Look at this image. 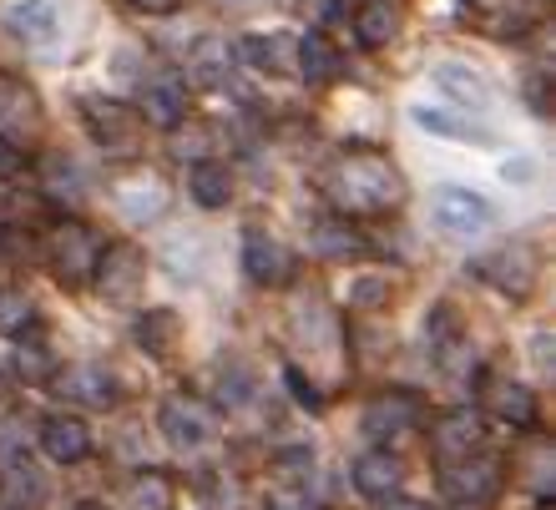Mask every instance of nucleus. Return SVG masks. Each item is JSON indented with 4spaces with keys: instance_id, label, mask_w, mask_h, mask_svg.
<instances>
[{
    "instance_id": "1",
    "label": "nucleus",
    "mask_w": 556,
    "mask_h": 510,
    "mask_svg": "<svg viewBox=\"0 0 556 510\" xmlns=\"http://www.w3.org/2000/svg\"><path fill=\"white\" fill-rule=\"evenodd\" d=\"M319 192L344 218H380V213L405 203V177L375 146H344L324 162Z\"/></svg>"
},
{
    "instance_id": "2",
    "label": "nucleus",
    "mask_w": 556,
    "mask_h": 510,
    "mask_svg": "<svg viewBox=\"0 0 556 510\" xmlns=\"http://www.w3.org/2000/svg\"><path fill=\"white\" fill-rule=\"evenodd\" d=\"M440 490L460 510L496 506L501 490H506V460L501 455H481V450L466 455V460H451V466H440Z\"/></svg>"
},
{
    "instance_id": "3",
    "label": "nucleus",
    "mask_w": 556,
    "mask_h": 510,
    "mask_svg": "<svg viewBox=\"0 0 556 510\" xmlns=\"http://www.w3.org/2000/svg\"><path fill=\"white\" fill-rule=\"evenodd\" d=\"M81 122H87V137L102 146L106 157H137L147 137V122L137 117V106L112 102V97H87L81 102Z\"/></svg>"
},
{
    "instance_id": "4",
    "label": "nucleus",
    "mask_w": 556,
    "mask_h": 510,
    "mask_svg": "<svg viewBox=\"0 0 556 510\" xmlns=\"http://www.w3.org/2000/svg\"><path fill=\"white\" fill-rule=\"evenodd\" d=\"M97 253H102V243H97V233H91L87 222H56L51 233H46V268L56 273V283H66V289H81L91 278V268H97Z\"/></svg>"
},
{
    "instance_id": "5",
    "label": "nucleus",
    "mask_w": 556,
    "mask_h": 510,
    "mask_svg": "<svg viewBox=\"0 0 556 510\" xmlns=\"http://www.w3.org/2000/svg\"><path fill=\"white\" fill-rule=\"evenodd\" d=\"M157 430L173 439L177 450H198L218 435V409L198 399V394H167L157 409Z\"/></svg>"
},
{
    "instance_id": "6",
    "label": "nucleus",
    "mask_w": 556,
    "mask_h": 510,
    "mask_svg": "<svg viewBox=\"0 0 556 510\" xmlns=\"http://www.w3.org/2000/svg\"><path fill=\"white\" fill-rule=\"evenodd\" d=\"M485 445V415L481 409H445L430 420V455H435L440 466H451V460H466Z\"/></svg>"
},
{
    "instance_id": "7",
    "label": "nucleus",
    "mask_w": 556,
    "mask_h": 510,
    "mask_svg": "<svg viewBox=\"0 0 556 510\" xmlns=\"http://www.w3.org/2000/svg\"><path fill=\"white\" fill-rule=\"evenodd\" d=\"M420 420H425V405L415 390H380L365 405V415H359V424H365V435L375 445H384V439H395V435H410Z\"/></svg>"
},
{
    "instance_id": "8",
    "label": "nucleus",
    "mask_w": 556,
    "mask_h": 510,
    "mask_svg": "<svg viewBox=\"0 0 556 510\" xmlns=\"http://www.w3.org/2000/svg\"><path fill=\"white\" fill-rule=\"evenodd\" d=\"M91 278H97L102 298H112V304H132L137 289H142V278H147L142 248H137V243H112V248H102L97 253Z\"/></svg>"
},
{
    "instance_id": "9",
    "label": "nucleus",
    "mask_w": 556,
    "mask_h": 510,
    "mask_svg": "<svg viewBox=\"0 0 556 510\" xmlns=\"http://www.w3.org/2000/svg\"><path fill=\"white\" fill-rule=\"evenodd\" d=\"M243 273H249L253 283H264V289H283V283H293V273H299V258H293V248L278 243L274 233L249 228V233H243Z\"/></svg>"
},
{
    "instance_id": "10",
    "label": "nucleus",
    "mask_w": 556,
    "mask_h": 510,
    "mask_svg": "<svg viewBox=\"0 0 556 510\" xmlns=\"http://www.w3.org/2000/svg\"><path fill=\"white\" fill-rule=\"evenodd\" d=\"M470 273L491 283L496 293H511V298H527L531 283H536V253L527 243H511V248H496L491 258H476Z\"/></svg>"
},
{
    "instance_id": "11",
    "label": "nucleus",
    "mask_w": 556,
    "mask_h": 510,
    "mask_svg": "<svg viewBox=\"0 0 556 510\" xmlns=\"http://www.w3.org/2000/svg\"><path fill=\"white\" fill-rule=\"evenodd\" d=\"M430 213H435V228L445 238H476L491 228V203L470 188H440Z\"/></svg>"
},
{
    "instance_id": "12",
    "label": "nucleus",
    "mask_w": 556,
    "mask_h": 510,
    "mask_svg": "<svg viewBox=\"0 0 556 510\" xmlns=\"http://www.w3.org/2000/svg\"><path fill=\"white\" fill-rule=\"evenodd\" d=\"M56 394L66 399V405H81V409H112L117 405V394H122V384H117V374L106 365H72L66 374L56 369Z\"/></svg>"
},
{
    "instance_id": "13",
    "label": "nucleus",
    "mask_w": 556,
    "mask_h": 510,
    "mask_svg": "<svg viewBox=\"0 0 556 510\" xmlns=\"http://www.w3.org/2000/svg\"><path fill=\"white\" fill-rule=\"evenodd\" d=\"M481 405L511 430H536V394L506 374H481Z\"/></svg>"
},
{
    "instance_id": "14",
    "label": "nucleus",
    "mask_w": 556,
    "mask_h": 510,
    "mask_svg": "<svg viewBox=\"0 0 556 510\" xmlns=\"http://www.w3.org/2000/svg\"><path fill=\"white\" fill-rule=\"evenodd\" d=\"M41 450L56 460V466H81L91 455V424L72 409H56L41 420Z\"/></svg>"
},
{
    "instance_id": "15",
    "label": "nucleus",
    "mask_w": 556,
    "mask_h": 510,
    "mask_svg": "<svg viewBox=\"0 0 556 510\" xmlns=\"http://www.w3.org/2000/svg\"><path fill=\"white\" fill-rule=\"evenodd\" d=\"M350 481L365 500H390L400 490V481H405V466H400V455L390 450V445H375V450L354 455Z\"/></svg>"
},
{
    "instance_id": "16",
    "label": "nucleus",
    "mask_w": 556,
    "mask_h": 510,
    "mask_svg": "<svg viewBox=\"0 0 556 510\" xmlns=\"http://www.w3.org/2000/svg\"><path fill=\"white\" fill-rule=\"evenodd\" d=\"M137 117L162 131H173L177 122H188V81H182V76H152V81H142Z\"/></svg>"
},
{
    "instance_id": "17",
    "label": "nucleus",
    "mask_w": 556,
    "mask_h": 510,
    "mask_svg": "<svg viewBox=\"0 0 556 510\" xmlns=\"http://www.w3.org/2000/svg\"><path fill=\"white\" fill-rule=\"evenodd\" d=\"M112 197H117V207L132 222H147V218H157L162 207H167V182H162L157 173L137 167V173H127V177L112 182Z\"/></svg>"
},
{
    "instance_id": "18",
    "label": "nucleus",
    "mask_w": 556,
    "mask_h": 510,
    "mask_svg": "<svg viewBox=\"0 0 556 510\" xmlns=\"http://www.w3.org/2000/svg\"><path fill=\"white\" fill-rule=\"evenodd\" d=\"M233 66H238V46H228V36H207V41L192 46L188 56V81L207 91L233 87Z\"/></svg>"
},
{
    "instance_id": "19",
    "label": "nucleus",
    "mask_w": 556,
    "mask_h": 510,
    "mask_svg": "<svg viewBox=\"0 0 556 510\" xmlns=\"http://www.w3.org/2000/svg\"><path fill=\"white\" fill-rule=\"evenodd\" d=\"M5 30L26 46H51L61 30L56 0H15L11 11H5Z\"/></svg>"
},
{
    "instance_id": "20",
    "label": "nucleus",
    "mask_w": 556,
    "mask_h": 510,
    "mask_svg": "<svg viewBox=\"0 0 556 510\" xmlns=\"http://www.w3.org/2000/svg\"><path fill=\"white\" fill-rule=\"evenodd\" d=\"M46 496H51V485H46V475L30 460H21V455H11L5 460V475H0V500L11 510H41Z\"/></svg>"
},
{
    "instance_id": "21",
    "label": "nucleus",
    "mask_w": 556,
    "mask_h": 510,
    "mask_svg": "<svg viewBox=\"0 0 556 510\" xmlns=\"http://www.w3.org/2000/svg\"><path fill=\"white\" fill-rule=\"evenodd\" d=\"M400 36V11L390 0H359L354 5V41L365 51H384Z\"/></svg>"
},
{
    "instance_id": "22",
    "label": "nucleus",
    "mask_w": 556,
    "mask_h": 510,
    "mask_svg": "<svg viewBox=\"0 0 556 510\" xmlns=\"http://www.w3.org/2000/svg\"><path fill=\"white\" fill-rule=\"evenodd\" d=\"M132 339H137V349H147L152 359H173L177 339H182V319H177L173 308H142Z\"/></svg>"
},
{
    "instance_id": "23",
    "label": "nucleus",
    "mask_w": 556,
    "mask_h": 510,
    "mask_svg": "<svg viewBox=\"0 0 556 510\" xmlns=\"http://www.w3.org/2000/svg\"><path fill=\"white\" fill-rule=\"evenodd\" d=\"M435 81H440V91H451L455 102L466 106V117H470V112H476V117H485V112H491V87H485L470 66H460V61H440Z\"/></svg>"
},
{
    "instance_id": "24",
    "label": "nucleus",
    "mask_w": 556,
    "mask_h": 510,
    "mask_svg": "<svg viewBox=\"0 0 556 510\" xmlns=\"http://www.w3.org/2000/svg\"><path fill=\"white\" fill-rule=\"evenodd\" d=\"M293 76H304V81H334L339 76V51L329 46V36L304 30V36L293 41Z\"/></svg>"
},
{
    "instance_id": "25",
    "label": "nucleus",
    "mask_w": 556,
    "mask_h": 510,
    "mask_svg": "<svg viewBox=\"0 0 556 510\" xmlns=\"http://www.w3.org/2000/svg\"><path fill=\"white\" fill-rule=\"evenodd\" d=\"M188 192L198 207H228L233 203V173H228V162H218V157L192 162Z\"/></svg>"
},
{
    "instance_id": "26",
    "label": "nucleus",
    "mask_w": 556,
    "mask_h": 510,
    "mask_svg": "<svg viewBox=\"0 0 556 510\" xmlns=\"http://www.w3.org/2000/svg\"><path fill=\"white\" fill-rule=\"evenodd\" d=\"M425 344H430V354L440 365H451L455 354L466 349V323H460V314L451 304H435L425 314Z\"/></svg>"
},
{
    "instance_id": "27",
    "label": "nucleus",
    "mask_w": 556,
    "mask_h": 510,
    "mask_svg": "<svg viewBox=\"0 0 556 510\" xmlns=\"http://www.w3.org/2000/svg\"><path fill=\"white\" fill-rule=\"evenodd\" d=\"M11 369H15V380L21 384H51L56 380V354H51V344H46L41 334H30L26 329V339L15 344V354H11Z\"/></svg>"
},
{
    "instance_id": "28",
    "label": "nucleus",
    "mask_w": 556,
    "mask_h": 510,
    "mask_svg": "<svg viewBox=\"0 0 556 510\" xmlns=\"http://www.w3.org/2000/svg\"><path fill=\"white\" fill-rule=\"evenodd\" d=\"M127 510H177V485L167 470H137L127 481Z\"/></svg>"
},
{
    "instance_id": "29",
    "label": "nucleus",
    "mask_w": 556,
    "mask_h": 510,
    "mask_svg": "<svg viewBox=\"0 0 556 510\" xmlns=\"http://www.w3.org/2000/svg\"><path fill=\"white\" fill-rule=\"evenodd\" d=\"M238 61H253L268 76H293V41L289 36H253V41H238Z\"/></svg>"
},
{
    "instance_id": "30",
    "label": "nucleus",
    "mask_w": 556,
    "mask_h": 510,
    "mask_svg": "<svg viewBox=\"0 0 556 510\" xmlns=\"http://www.w3.org/2000/svg\"><path fill=\"white\" fill-rule=\"evenodd\" d=\"M308 243H314L319 258H334V263L365 258V238L354 233L350 222H314V228H308Z\"/></svg>"
},
{
    "instance_id": "31",
    "label": "nucleus",
    "mask_w": 556,
    "mask_h": 510,
    "mask_svg": "<svg viewBox=\"0 0 556 510\" xmlns=\"http://www.w3.org/2000/svg\"><path fill=\"white\" fill-rule=\"evenodd\" d=\"M41 188L51 192V197H61V203H76L81 188H87V177H81V167H76L66 152H51V157L41 162Z\"/></svg>"
},
{
    "instance_id": "32",
    "label": "nucleus",
    "mask_w": 556,
    "mask_h": 510,
    "mask_svg": "<svg viewBox=\"0 0 556 510\" xmlns=\"http://www.w3.org/2000/svg\"><path fill=\"white\" fill-rule=\"evenodd\" d=\"M415 122H420L425 131H435V137H466V142H491V131H485V127L451 117V112H440V106H415Z\"/></svg>"
},
{
    "instance_id": "33",
    "label": "nucleus",
    "mask_w": 556,
    "mask_h": 510,
    "mask_svg": "<svg viewBox=\"0 0 556 510\" xmlns=\"http://www.w3.org/2000/svg\"><path fill=\"white\" fill-rule=\"evenodd\" d=\"M30 323H36V308L21 289L11 283H0V334H26Z\"/></svg>"
},
{
    "instance_id": "34",
    "label": "nucleus",
    "mask_w": 556,
    "mask_h": 510,
    "mask_svg": "<svg viewBox=\"0 0 556 510\" xmlns=\"http://www.w3.org/2000/svg\"><path fill=\"white\" fill-rule=\"evenodd\" d=\"M173 152L182 162H203L207 152H213V127H203V122H177L173 127Z\"/></svg>"
},
{
    "instance_id": "35",
    "label": "nucleus",
    "mask_w": 556,
    "mask_h": 510,
    "mask_svg": "<svg viewBox=\"0 0 556 510\" xmlns=\"http://www.w3.org/2000/svg\"><path fill=\"white\" fill-rule=\"evenodd\" d=\"M0 117H36V97L26 87H15L11 76H0Z\"/></svg>"
},
{
    "instance_id": "36",
    "label": "nucleus",
    "mask_w": 556,
    "mask_h": 510,
    "mask_svg": "<svg viewBox=\"0 0 556 510\" xmlns=\"http://www.w3.org/2000/svg\"><path fill=\"white\" fill-rule=\"evenodd\" d=\"M384 298H390V283H384V278H359V283L350 289L354 308H375V304H384Z\"/></svg>"
},
{
    "instance_id": "37",
    "label": "nucleus",
    "mask_w": 556,
    "mask_h": 510,
    "mask_svg": "<svg viewBox=\"0 0 556 510\" xmlns=\"http://www.w3.org/2000/svg\"><path fill=\"white\" fill-rule=\"evenodd\" d=\"M283 380H289L293 399H299V405H304V409H324V394L314 390V384H308L304 374H299V369H283Z\"/></svg>"
},
{
    "instance_id": "38",
    "label": "nucleus",
    "mask_w": 556,
    "mask_h": 510,
    "mask_svg": "<svg viewBox=\"0 0 556 510\" xmlns=\"http://www.w3.org/2000/svg\"><path fill=\"white\" fill-rule=\"evenodd\" d=\"M21 167H26V152L11 142V137H0V182H11V177H21Z\"/></svg>"
},
{
    "instance_id": "39",
    "label": "nucleus",
    "mask_w": 556,
    "mask_h": 510,
    "mask_svg": "<svg viewBox=\"0 0 556 510\" xmlns=\"http://www.w3.org/2000/svg\"><path fill=\"white\" fill-rule=\"evenodd\" d=\"M132 11H142V15H173V11H182L188 0H127Z\"/></svg>"
},
{
    "instance_id": "40",
    "label": "nucleus",
    "mask_w": 556,
    "mask_h": 510,
    "mask_svg": "<svg viewBox=\"0 0 556 510\" xmlns=\"http://www.w3.org/2000/svg\"><path fill=\"white\" fill-rule=\"evenodd\" d=\"M384 510H430V506H425V500H395V496H390V500H384Z\"/></svg>"
},
{
    "instance_id": "41",
    "label": "nucleus",
    "mask_w": 556,
    "mask_h": 510,
    "mask_svg": "<svg viewBox=\"0 0 556 510\" xmlns=\"http://www.w3.org/2000/svg\"><path fill=\"white\" fill-rule=\"evenodd\" d=\"M460 5H470V11H496L501 0H460Z\"/></svg>"
},
{
    "instance_id": "42",
    "label": "nucleus",
    "mask_w": 556,
    "mask_h": 510,
    "mask_svg": "<svg viewBox=\"0 0 556 510\" xmlns=\"http://www.w3.org/2000/svg\"><path fill=\"white\" fill-rule=\"evenodd\" d=\"M72 510H106V506H102V500H76Z\"/></svg>"
},
{
    "instance_id": "43",
    "label": "nucleus",
    "mask_w": 556,
    "mask_h": 510,
    "mask_svg": "<svg viewBox=\"0 0 556 510\" xmlns=\"http://www.w3.org/2000/svg\"><path fill=\"white\" fill-rule=\"evenodd\" d=\"M0 238H5V213H0Z\"/></svg>"
}]
</instances>
